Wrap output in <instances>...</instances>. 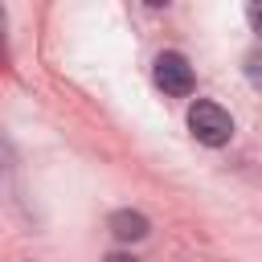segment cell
Listing matches in <instances>:
<instances>
[{"label":"cell","instance_id":"cell-5","mask_svg":"<svg viewBox=\"0 0 262 262\" xmlns=\"http://www.w3.org/2000/svg\"><path fill=\"white\" fill-rule=\"evenodd\" d=\"M246 16H250V29H254V33L262 37V0H254V4L246 8Z\"/></svg>","mask_w":262,"mask_h":262},{"label":"cell","instance_id":"cell-4","mask_svg":"<svg viewBox=\"0 0 262 262\" xmlns=\"http://www.w3.org/2000/svg\"><path fill=\"white\" fill-rule=\"evenodd\" d=\"M246 74H250L254 86H262V53H250L246 57Z\"/></svg>","mask_w":262,"mask_h":262},{"label":"cell","instance_id":"cell-1","mask_svg":"<svg viewBox=\"0 0 262 262\" xmlns=\"http://www.w3.org/2000/svg\"><path fill=\"white\" fill-rule=\"evenodd\" d=\"M188 127H192V135H196L205 147H221V143H229V135H233L229 111H221V106L209 102V98H201V102L188 106Z\"/></svg>","mask_w":262,"mask_h":262},{"label":"cell","instance_id":"cell-3","mask_svg":"<svg viewBox=\"0 0 262 262\" xmlns=\"http://www.w3.org/2000/svg\"><path fill=\"white\" fill-rule=\"evenodd\" d=\"M111 233H115V237H123V242H139V237L147 233V217H143V213L123 209V213H115V217H111Z\"/></svg>","mask_w":262,"mask_h":262},{"label":"cell","instance_id":"cell-2","mask_svg":"<svg viewBox=\"0 0 262 262\" xmlns=\"http://www.w3.org/2000/svg\"><path fill=\"white\" fill-rule=\"evenodd\" d=\"M156 86L172 98L192 94V66L184 61V53H160L156 57Z\"/></svg>","mask_w":262,"mask_h":262},{"label":"cell","instance_id":"cell-6","mask_svg":"<svg viewBox=\"0 0 262 262\" xmlns=\"http://www.w3.org/2000/svg\"><path fill=\"white\" fill-rule=\"evenodd\" d=\"M106 262H139V258H131V254H106Z\"/></svg>","mask_w":262,"mask_h":262}]
</instances>
